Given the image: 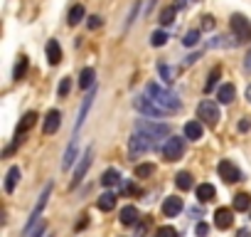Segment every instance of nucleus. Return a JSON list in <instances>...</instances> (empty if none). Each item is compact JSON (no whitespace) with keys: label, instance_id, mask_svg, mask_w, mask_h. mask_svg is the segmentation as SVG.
<instances>
[{"label":"nucleus","instance_id":"obj_26","mask_svg":"<svg viewBox=\"0 0 251 237\" xmlns=\"http://www.w3.org/2000/svg\"><path fill=\"white\" fill-rule=\"evenodd\" d=\"M74 158H76V144H69V148H67L64 158H62V168H64V171H69V168H72V163H74Z\"/></svg>","mask_w":251,"mask_h":237},{"label":"nucleus","instance_id":"obj_9","mask_svg":"<svg viewBox=\"0 0 251 237\" xmlns=\"http://www.w3.org/2000/svg\"><path fill=\"white\" fill-rule=\"evenodd\" d=\"M50 195H52V185H47V188L42 190V195H40V200H37V205H35V210H32V215H30L27 225H25V232H30V230L35 227V222L40 220V215H42V210H45V205H47Z\"/></svg>","mask_w":251,"mask_h":237},{"label":"nucleus","instance_id":"obj_16","mask_svg":"<svg viewBox=\"0 0 251 237\" xmlns=\"http://www.w3.org/2000/svg\"><path fill=\"white\" fill-rule=\"evenodd\" d=\"M180 210H182V200H180L177 195H173V198H165V203H163V215H168V217H175Z\"/></svg>","mask_w":251,"mask_h":237},{"label":"nucleus","instance_id":"obj_35","mask_svg":"<svg viewBox=\"0 0 251 237\" xmlns=\"http://www.w3.org/2000/svg\"><path fill=\"white\" fill-rule=\"evenodd\" d=\"M72 91V77H64L62 82H59V89H57V94L59 96H67Z\"/></svg>","mask_w":251,"mask_h":237},{"label":"nucleus","instance_id":"obj_21","mask_svg":"<svg viewBox=\"0 0 251 237\" xmlns=\"http://www.w3.org/2000/svg\"><path fill=\"white\" fill-rule=\"evenodd\" d=\"M94 79H96V72H94L91 67H86V69H81V74H79V87H81V89H91V87H94Z\"/></svg>","mask_w":251,"mask_h":237},{"label":"nucleus","instance_id":"obj_10","mask_svg":"<svg viewBox=\"0 0 251 237\" xmlns=\"http://www.w3.org/2000/svg\"><path fill=\"white\" fill-rule=\"evenodd\" d=\"M219 176L226 180V183H236V180H241V173H239V168L231 163V161H219Z\"/></svg>","mask_w":251,"mask_h":237},{"label":"nucleus","instance_id":"obj_22","mask_svg":"<svg viewBox=\"0 0 251 237\" xmlns=\"http://www.w3.org/2000/svg\"><path fill=\"white\" fill-rule=\"evenodd\" d=\"M18 180H20V168L13 166V168L8 171V176H5V193H13L15 185H18Z\"/></svg>","mask_w":251,"mask_h":237},{"label":"nucleus","instance_id":"obj_46","mask_svg":"<svg viewBox=\"0 0 251 237\" xmlns=\"http://www.w3.org/2000/svg\"><path fill=\"white\" fill-rule=\"evenodd\" d=\"M187 3V0H177V5H185Z\"/></svg>","mask_w":251,"mask_h":237},{"label":"nucleus","instance_id":"obj_20","mask_svg":"<svg viewBox=\"0 0 251 237\" xmlns=\"http://www.w3.org/2000/svg\"><path fill=\"white\" fill-rule=\"evenodd\" d=\"M101 183H103L106 188H113V185H118V183H121V173H118V168H108V171H103V176H101Z\"/></svg>","mask_w":251,"mask_h":237},{"label":"nucleus","instance_id":"obj_32","mask_svg":"<svg viewBox=\"0 0 251 237\" xmlns=\"http://www.w3.org/2000/svg\"><path fill=\"white\" fill-rule=\"evenodd\" d=\"M165 42H168V35H165L163 30H155V32L151 35V45H153V47H163Z\"/></svg>","mask_w":251,"mask_h":237},{"label":"nucleus","instance_id":"obj_19","mask_svg":"<svg viewBox=\"0 0 251 237\" xmlns=\"http://www.w3.org/2000/svg\"><path fill=\"white\" fill-rule=\"evenodd\" d=\"M96 205H99V210L111 212V210L116 207V195H113V193H101L99 200H96Z\"/></svg>","mask_w":251,"mask_h":237},{"label":"nucleus","instance_id":"obj_34","mask_svg":"<svg viewBox=\"0 0 251 237\" xmlns=\"http://www.w3.org/2000/svg\"><path fill=\"white\" fill-rule=\"evenodd\" d=\"M217 79H219V67L209 72V77H207V84H204V91H212V89H214V84H217Z\"/></svg>","mask_w":251,"mask_h":237},{"label":"nucleus","instance_id":"obj_30","mask_svg":"<svg viewBox=\"0 0 251 237\" xmlns=\"http://www.w3.org/2000/svg\"><path fill=\"white\" fill-rule=\"evenodd\" d=\"M234 207H236V210H249V207H251V198H249L246 193H239V195L234 198Z\"/></svg>","mask_w":251,"mask_h":237},{"label":"nucleus","instance_id":"obj_23","mask_svg":"<svg viewBox=\"0 0 251 237\" xmlns=\"http://www.w3.org/2000/svg\"><path fill=\"white\" fill-rule=\"evenodd\" d=\"M84 15H86L84 5H74V8L69 10V18H67V23H69V25H79V23L84 20Z\"/></svg>","mask_w":251,"mask_h":237},{"label":"nucleus","instance_id":"obj_39","mask_svg":"<svg viewBox=\"0 0 251 237\" xmlns=\"http://www.w3.org/2000/svg\"><path fill=\"white\" fill-rule=\"evenodd\" d=\"M202 28H204V30H212V28H214V18H212V15H204V18H202Z\"/></svg>","mask_w":251,"mask_h":237},{"label":"nucleus","instance_id":"obj_41","mask_svg":"<svg viewBox=\"0 0 251 237\" xmlns=\"http://www.w3.org/2000/svg\"><path fill=\"white\" fill-rule=\"evenodd\" d=\"M146 227H148V222H141L138 230H136V237H143V235H146Z\"/></svg>","mask_w":251,"mask_h":237},{"label":"nucleus","instance_id":"obj_18","mask_svg":"<svg viewBox=\"0 0 251 237\" xmlns=\"http://www.w3.org/2000/svg\"><path fill=\"white\" fill-rule=\"evenodd\" d=\"M138 220V207L136 205H123L121 207V222L123 225H133Z\"/></svg>","mask_w":251,"mask_h":237},{"label":"nucleus","instance_id":"obj_25","mask_svg":"<svg viewBox=\"0 0 251 237\" xmlns=\"http://www.w3.org/2000/svg\"><path fill=\"white\" fill-rule=\"evenodd\" d=\"M197 198H200L202 203L212 200V198H214V185H209V183H202V185H197Z\"/></svg>","mask_w":251,"mask_h":237},{"label":"nucleus","instance_id":"obj_2","mask_svg":"<svg viewBox=\"0 0 251 237\" xmlns=\"http://www.w3.org/2000/svg\"><path fill=\"white\" fill-rule=\"evenodd\" d=\"M197 116H200V121H204V124H209V126H217V124H219V118H222L219 104H217V101H209V99L200 101V106H197Z\"/></svg>","mask_w":251,"mask_h":237},{"label":"nucleus","instance_id":"obj_31","mask_svg":"<svg viewBox=\"0 0 251 237\" xmlns=\"http://www.w3.org/2000/svg\"><path fill=\"white\" fill-rule=\"evenodd\" d=\"M158 72L163 74V79H165L168 84H173V82H175V69H173V67H168V64H163V62H160V64H158Z\"/></svg>","mask_w":251,"mask_h":237},{"label":"nucleus","instance_id":"obj_5","mask_svg":"<svg viewBox=\"0 0 251 237\" xmlns=\"http://www.w3.org/2000/svg\"><path fill=\"white\" fill-rule=\"evenodd\" d=\"M231 32L236 35V42H249L251 40V23L244 15H231Z\"/></svg>","mask_w":251,"mask_h":237},{"label":"nucleus","instance_id":"obj_8","mask_svg":"<svg viewBox=\"0 0 251 237\" xmlns=\"http://www.w3.org/2000/svg\"><path fill=\"white\" fill-rule=\"evenodd\" d=\"M91 161H94V148L89 146L86 151H84V156H81V161H79V166L74 168V180H72V188H76L81 180H84V176H86V171L91 168Z\"/></svg>","mask_w":251,"mask_h":237},{"label":"nucleus","instance_id":"obj_12","mask_svg":"<svg viewBox=\"0 0 251 237\" xmlns=\"http://www.w3.org/2000/svg\"><path fill=\"white\" fill-rule=\"evenodd\" d=\"M59 126H62V114H59L57 109H52V111L45 116V126H42V131H45L47 136H52Z\"/></svg>","mask_w":251,"mask_h":237},{"label":"nucleus","instance_id":"obj_42","mask_svg":"<svg viewBox=\"0 0 251 237\" xmlns=\"http://www.w3.org/2000/svg\"><path fill=\"white\" fill-rule=\"evenodd\" d=\"M236 237H251V230H246V227L244 230H236Z\"/></svg>","mask_w":251,"mask_h":237},{"label":"nucleus","instance_id":"obj_40","mask_svg":"<svg viewBox=\"0 0 251 237\" xmlns=\"http://www.w3.org/2000/svg\"><path fill=\"white\" fill-rule=\"evenodd\" d=\"M251 129V121L249 118H241V124H239V131H249Z\"/></svg>","mask_w":251,"mask_h":237},{"label":"nucleus","instance_id":"obj_6","mask_svg":"<svg viewBox=\"0 0 251 237\" xmlns=\"http://www.w3.org/2000/svg\"><path fill=\"white\" fill-rule=\"evenodd\" d=\"M136 131H143V134H148L153 141H158V139H163V136L170 134V126H168V124H153V121H138V124H136Z\"/></svg>","mask_w":251,"mask_h":237},{"label":"nucleus","instance_id":"obj_33","mask_svg":"<svg viewBox=\"0 0 251 237\" xmlns=\"http://www.w3.org/2000/svg\"><path fill=\"white\" fill-rule=\"evenodd\" d=\"M155 237H180V235H177V230H175V227H170V225H163V227H158Z\"/></svg>","mask_w":251,"mask_h":237},{"label":"nucleus","instance_id":"obj_14","mask_svg":"<svg viewBox=\"0 0 251 237\" xmlns=\"http://www.w3.org/2000/svg\"><path fill=\"white\" fill-rule=\"evenodd\" d=\"M234 99H236L234 84H222V87L217 89V101H219V104H231Z\"/></svg>","mask_w":251,"mask_h":237},{"label":"nucleus","instance_id":"obj_4","mask_svg":"<svg viewBox=\"0 0 251 237\" xmlns=\"http://www.w3.org/2000/svg\"><path fill=\"white\" fill-rule=\"evenodd\" d=\"M133 106H136V111H141V114H146V116H168V111H165L163 106H158L151 96H138V99H133Z\"/></svg>","mask_w":251,"mask_h":237},{"label":"nucleus","instance_id":"obj_1","mask_svg":"<svg viewBox=\"0 0 251 237\" xmlns=\"http://www.w3.org/2000/svg\"><path fill=\"white\" fill-rule=\"evenodd\" d=\"M146 96H151L158 106H163L168 114H175V111H180L182 109V101H180V96L177 94H173L168 87H163V84H148L146 87Z\"/></svg>","mask_w":251,"mask_h":237},{"label":"nucleus","instance_id":"obj_45","mask_svg":"<svg viewBox=\"0 0 251 237\" xmlns=\"http://www.w3.org/2000/svg\"><path fill=\"white\" fill-rule=\"evenodd\" d=\"M246 67H249V69H251V52H249V55H246Z\"/></svg>","mask_w":251,"mask_h":237},{"label":"nucleus","instance_id":"obj_38","mask_svg":"<svg viewBox=\"0 0 251 237\" xmlns=\"http://www.w3.org/2000/svg\"><path fill=\"white\" fill-rule=\"evenodd\" d=\"M86 28H89V30L101 28V18H99V15H91V18H89V23H86Z\"/></svg>","mask_w":251,"mask_h":237},{"label":"nucleus","instance_id":"obj_36","mask_svg":"<svg viewBox=\"0 0 251 237\" xmlns=\"http://www.w3.org/2000/svg\"><path fill=\"white\" fill-rule=\"evenodd\" d=\"M182 42H185L187 47H195V45L200 42V32H197V30H190V32L185 35V40H182Z\"/></svg>","mask_w":251,"mask_h":237},{"label":"nucleus","instance_id":"obj_17","mask_svg":"<svg viewBox=\"0 0 251 237\" xmlns=\"http://www.w3.org/2000/svg\"><path fill=\"white\" fill-rule=\"evenodd\" d=\"M47 62L50 64H59L62 62V47L57 40H50L47 42Z\"/></svg>","mask_w":251,"mask_h":237},{"label":"nucleus","instance_id":"obj_3","mask_svg":"<svg viewBox=\"0 0 251 237\" xmlns=\"http://www.w3.org/2000/svg\"><path fill=\"white\" fill-rule=\"evenodd\" d=\"M155 146V141L148 136V134H143V131H133V136H131V141H128V153H131V158H138V156H143L148 148H153Z\"/></svg>","mask_w":251,"mask_h":237},{"label":"nucleus","instance_id":"obj_44","mask_svg":"<svg viewBox=\"0 0 251 237\" xmlns=\"http://www.w3.org/2000/svg\"><path fill=\"white\" fill-rule=\"evenodd\" d=\"M246 99H249V101H251V84H249V87H246Z\"/></svg>","mask_w":251,"mask_h":237},{"label":"nucleus","instance_id":"obj_11","mask_svg":"<svg viewBox=\"0 0 251 237\" xmlns=\"http://www.w3.org/2000/svg\"><path fill=\"white\" fill-rule=\"evenodd\" d=\"M94 96H96V89H91V91L84 96V101H81V109H79V116H76V124H74V134H79V129H81V124H84V118H86V114H89V109H91V101H94Z\"/></svg>","mask_w":251,"mask_h":237},{"label":"nucleus","instance_id":"obj_7","mask_svg":"<svg viewBox=\"0 0 251 237\" xmlns=\"http://www.w3.org/2000/svg\"><path fill=\"white\" fill-rule=\"evenodd\" d=\"M182 153H185V139L173 136V139L165 141V146H163V156H165V161H177Z\"/></svg>","mask_w":251,"mask_h":237},{"label":"nucleus","instance_id":"obj_24","mask_svg":"<svg viewBox=\"0 0 251 237\" xmlns=\"http://www.w3.org/2000/svg\"><path fill=\"white\" fill-rule=\"evenodd\" d=\"M175 185H177L180 190H190V188H192V176H190L187 171H180V173L175 176Z\"/></svg>","mask_w":251,"mask_h":237},{"label":"nucleus","instance_id":"obj_37","mask_svg":"<svg viewBox=\"0 0 251 237\" xmlns=\"http://www.w3.org/2000/svg\"><path fill=\"white\" fill-rule=\"evenodd\" d=\"M207 232H209L207 222H197V225H195V235H197V237H207Z\"/></svg>","mask_w":251,"mask_h":237},{"label":"nucleus","instance_id":"obj_43","mask_svg":"<svg viewBox=\"0 0 251 237\" xmlns=\"http://www.w3.org/2000/svg\"><path fill=\"white\" fill-rule=\"evenodd\" d=\"M42 232H45V225H40V227L32 232V237H42Z\"/></svg>","mask_w":251,"mask_h":237},{"label":"nucleus","instance_id":"obj_13","mask_svg":"<svg viewBox=\"0 0 251 237\" xmlns=\"http://www.w3.org/2000/svg\"><path fill=\"white\" fill-rule=\"evenodd\" d=\"M231 210L229 207H219L217 212H214V225L219 227V230H229L231 227Z\"/></svg>","mask_w":251,"mask_h":237},{"label":"nucleus","instance_id":"obj_29","mask_svg":"<svg viewBox=\"0 0 251 237\" xmlns=\"http://www.w3.org/2000/svg\"><path fill=\"white\" fill-rule=\"evenodd\" d=\"M175 15H177V8L170 5V8H165V10L160 13V23H163V25H170V23H175Z\"/></svg>","mask_w":251,"mask_h":237},{"label":"nucleus","instance_id":"obj_28","mask_svg":"<svg viewBox=\"0 0 251 237\" xmlns=\"http://www.w3.org/2000/svg\"><path fill=\"white\" fill-rule=\"evenodd\" d=\"M155 173V166L153 163H141L136 166V178H151Z\"/></svg>","mask_w":251,"mask_h":237},{"label":"nucleus","instance_id":"obj_15","mask_svg":"<svg viewBox=\"0 0 251 237\" xmlns=\"http://www.w3.org/2000/svg\"><path fill=\"white\" fill-rule=\"evenodd\" d=\"M202 134H204L202 121H187V124H185V139H190V141H200Z\"/></svg>","mask_w":251,"mask_h":237},{"label":"nucleus","instance_id":"obj_27","mask_svg":"<svg viewBox=\"0 0 251 237\" xmlns=\"http://www.w3.org/2000/svg\"><path fill=\"white\" fill-rule=\"evenodd\" d=\"M25 72H27V57L23 55V57L18 59V64H15V69H13V79H18V82H20V79L25 77Z\"/></svg>","mask_w":251,"mask_h":237}]
</instances>
